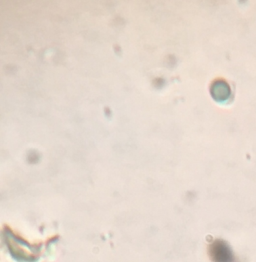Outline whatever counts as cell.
<instances>
[{
	"mask_svg": "<svg viewBox=\"0 0 256 262\" xmlns=\"http://www.w3.org/2000/svg\"><path fill=\"white\" fill-rule=\"evenodd\" d=\"M214 260L216 262L231 261V253L228 247L222 242H216L212 248Z\"/></svg>",
	"mask_w": 256,
	"mask_h": 262,
	"instance_id": "cell-1",
	"label": "cell"
}]
</instances>
